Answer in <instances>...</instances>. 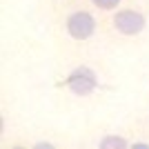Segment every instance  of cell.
I'll use <instances>...</instances> for the list:
<instances>
[{
    "label": "cell",
    "instance_id": "cell-1",
    "mask_svg": "<svg viewBox=\"0 0 149 149\" xmlns=\"http://www.w3.org/2000/svg\"><path fill=\"white\" fill-rule=\"evenodd\" d=\"M62 29L74 42H89L98 31V18L87 7H74L62 16Z\"/></svg>",
    "mask_w": 149,
    "mask_h": 149
},
{
    "label": "cell",
    "instance_id": "cell-2",
    "mask_svg": "<svg viewBox=\"0 0 149 149\" xmlns=\"http://www.w3.org/2000/svg\"><path fill=\"white\" fill-rule=\"evenodd\" d=\"M58 87L69 91L76 98H89V96H93V93L98 91L100 76L89 65H76L71 71L65 74V78L58 82Z\"/></svg>",
    "mask_w": 149,
    "mask_h": 149
},
{
    "label": "cell",
    "instance_id": "cell-3",
    "mask_svg": "<svg viewBox=\"0 0 149 149\" xmlns=\"http://www.w3.org/2000/svg\"><path fill=\"white\" fill-rule=\"evenodd\" d=\"M109 27L120 38H136L147 29V13L138 7H118L109 16Z\"/></svg>",
    "mask_w": 149,
    "mask_h": 149
},
{
    "label": "cell",
    "instance_id": "cell-4",
    "mask_svg": "<svg viewBox=\"0 0 149 149\" xmlns=\"http://www.w3.org/2000/svg\"><path fill=\"white\" fill-rule=\"evenodd\" d=\"M100 149H131V138L123 136V134H105V136L98 140Z\"/></svg>",
    "mask_w": 149,
    "mask_h": 149
},
{
    "label": "cell",
    "instance_id": "cell-5",
    "mask_svg": "<svg viewBox=\"0 0 149 149\" xmlns=\"http://www.w3.org/2000/svg\"><path fill=\"white\" fill-rule=\"evenodd\" d=\"M91 2L93 9H98V11H116L118 7H123V0H89Z\"/></svg>",
    "mask_w": 149,
    "mask_h": 149
}]
</instances>
